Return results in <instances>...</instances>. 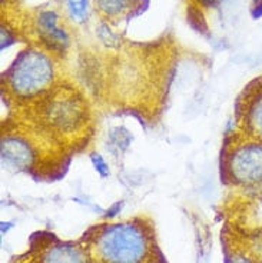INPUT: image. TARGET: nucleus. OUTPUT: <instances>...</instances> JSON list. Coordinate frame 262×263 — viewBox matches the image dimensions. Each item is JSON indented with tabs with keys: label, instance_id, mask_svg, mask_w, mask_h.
Segmentation results:
<instances>
[{
	"label": "nucleus",
	"instance_id": "nucleus-1",
	"mask_svg": "<svg viewBox=\"0 0 262 263\" xmlns=\"http://www.w3.org/2000/svg\"><path fill=\"white\" fill-rule=\"evenodd\" d=\"M148 248L143 230L130 222L110 224L96 240V253L103 263H142Z\"/></svg>",
	"mask_w": 262,
	"mask_h": 263
},
{
	"label": "nucleus",
	"instance_id": "nucleus-2",
	"mask_svg": "<svg viewBox=\"0 0 262 263\" xmlns=\"http://www.w3.org/2000/svg\"><path fill=\"white\" fill-rule=\"evenodd\" d=\"M53 66L43 53L25 50L9 70V86L17 96L32 98L39 95L52 83Z\"/></svg>",
	"mask_w": 262,
	"mask_h": 263
},
{
	"label": "nucleus",
	"instance_id": "nucleus-3",
	"mask_svg": "<svg viewBox=\"0 0 262 263\" xmlns=\"http://www.w3.org/2000/svg\"><path fill=\"white\" fill-rule=\"evenodd\" d=\"M228 169L235 182L256 184L262 182V142L238 146L229 156Z\"/></svg>",
	"mask_w": 262,
	"mask_h": 263
},
{
	"label": "nucleus",
	"instance_id": "nucleus-4",
	"mask_svg": "<svg viewBox=\"0 0 262 263\" xmlns=\"http://www.w3.org/2000/svg\"><path fill=\"white\" fill-rule=\"evenodd\" d=\"M83 112L82 107L72 99L53 100L47 109V119L53 126L61 130L73 129L79 125Z\"/></svg>",
	"mask_w": 262,
	"mask_h": 263
},
{
	"label": "nucleus",
	"instance_id": "nucleus-5",
	"mask_svg": "<svg viewBox=\"0 0 262 263\" xmlns=\"http://www.w3.org/2000/svg\"><path fill=\"white\" fill-rule=\"evenodd\" d=\"M38 32L49 49L62 52L69 45L66 32L58 26V14L52 10L42 12L38 16Z\"/></svg>",
	"mask_w": 262,
	"mask_h": 263
},
{
	"label": "nucleus",
	"instance_id": "nucleus-6",
	"mask_svg": "<svg viewBox=\"0 0 262 263\" xmlns=\"http://www.w3.org/2000/svg\"><path fill=\"white\" fill-rule=\"evenodd\" d=\"M2 158L9 166L25 169L33 163V151L23 139L5 138L2 140Z\"/></svg>",
	"mask_w": 262,
	"mask_h": 263
},
{
	"label": "nucleus",
	"instance_id": "nucleus-7",
	"mask_svg": "<svg viewBox=\"0 0 262 263\" xmlns=\"http://www.w3.org/2000/svg\"><path fill=\"white\" fill-rule=\"evenodd\" d=\"M42 263H86V257L79 248L72 245L52 246L42 257Z\"/></svg>",
	"mask_w": 262,
	"mask_h": 263
},
{
	"label": "nucleus",
	"instance_id": "nucleus-8",
	"mask_svg": "<svg viewBox=\"0 0 262 263\" xmlns=\"http://www.w3.org/2000/svg\"><path fill=\"white\" fill-rule=\"evenodd\" d=\"M247 122L254 135L262 139V92L256 95L247 110Z\"/></svg>",
	"mask_w": 262,
	"mask_h": 263
},
{
	"label": "nucleus",
	"instance_id": "nucleus-9",
	"mask_svg": "<svg viewBox=\"0 0 262 263\" xmlns=\"http://www.w3.org/2000/svg\"><path fill=\"white\" fill-rule=\"evenodd\" d=\"M96 2L99 9L108 16L122 14L130 6V0H96Z\"/></svg>",
	"mask_w": 262,
	"mask_h": 263
},
{
	"label": "nucleus",
	"instance_id": "nucleus-10",
	"mask_svg": "<svg viewBox=\"0 0 262 263\" xmlns=\"http://www.w3.org/2000/svg\"><path fill=\"white\" fill-rule=\"evenodd\" d=\"M70 14L74 20L83 22L87 16V0H66Z\"/></svg>",
	"mask_w": 262,
	"mask_h": 263
},
{
	"label": "nucleus",
	"instance_id": "nucleus-11",
	"mask_svg": "<svg viewBox=\"0 0 262 263\" xmlns=\"http://www.w3.org/2000/svg\"><path fill=\"white\" fill-rule=\"evenodd\" d=\"M92 160H93L96 171L99 172L102 176H106V175H109L108 166H106L105 160H103V159H102L99 155H93V156H92Z\"/></svg>",
	"mask_w": 262,
	"mask_h": 263
},
{
	"label": "nucleus",
	"instance_id": "nucleus-12",
	"mask_svg": "<svg viewBox=\"0 0 262 263\" xmlns=\"http://www.w3.org/2000/svg\"><path fill=\"white\" fill-rule=\"evenodd\" d=\"M234 263H249L247 259H244V257H238V259H235L234 260Z\"/></svg>",
	"mask_w": 262,
	"mask_h": 263
}]
</instances>
